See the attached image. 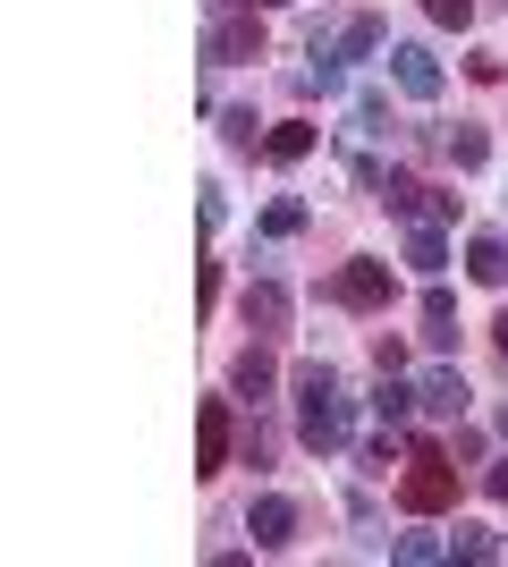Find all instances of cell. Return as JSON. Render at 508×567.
<instances>
[{
	"label": "cell",
	"mask_w": 508,
	"mask_h": 567,
	"mask_svg": "<svg viewBox=\"0 0 508 567\" xmlns=\"http://www.w3.org/2000/svg\"><path fill=\"white\" fill-rule=\"evenodd\" d=\"M398 499H407L415 517H440V508H458V466L440 450H415V466L398 474Z\"/></svg>",
	"instance_id": "cell-2"
},
{
	"label": "cell",
	"mask_w": 508,
	"mask_h": 567,
	"mask_svg": "<svg viewBox=\"0 0 508 567\" xmlns=\"http://www.w3.org/2000/svg\"><path fill=\"white\" fill-rule=\"evenodd\" d=\"M229 466V406L204 399V424H195V474H220Z\"/></svg>",
	"instance_id": "cell-6"
},
{
	"label": "cell",
	"mask_w": 508,
	"mask_h": 567,
	"mask_svg": "<svg viewBox=\"0 0 508 567\" xmlns=\"http://www.w3.org/2000/svg\"><path fill=\"white\" fill-rule=\"evenodd\" d=\"M238 390H246V399H263V390H271V355H263V348L238 355Z\"/></svg>",
	"instance_id": "cell-15"
},
{
	"label": "cell",
	"mask_w": 508,
	"mask_h": 567,
	"mask_svg": "<svg viewBox=\"0 0 508 567\" xmlns=\"http://www.w3.org/2000/svg\"><path fill=\"white\" fill-rule=\"evenodd\" d=\"M246 534H255V550H289V534H297V508L280 492H263L255 508H246Z\"/></svg>",
	"instance_id": "cell-4"
},
{
	"label": "cell",
	"mask_w": 508,
	"mask_h": 567,
	"mask_svg": "<svg viewBox=\"0 0 508 567\" xmlns=\"http://www.w3.org/2000/svg\"><path fill=\"white\" fill-rule=\"evenodd\" d=\"M212 60H263V25L255 18H220L212 25Z\"/></svg>",
	"instance_id": "cell-8"
},
{
	"label": "cell",
	"mask_w": 508,
	"mask_h": 567,
	"mask_svg": "<svg viewBox=\"0 0 508 567\" xmlns=\"http://www.w3.org/2000/svg\"><path fill=\"white\" fill-rule=\"evenodd\" d=\"M415 406H433V415H458V406H466V373H458V364H433V373L415 381Z\"/></svg>",
	"instance_id": "cell-7"
},
{
	"label": "cell",
	"mask_w": 508,
	"mask_h": 567,
	"mask_svg": "<svg viewBox=\"0 0 508 567\" xmlns=\"http://www.w3.org/2000/svg\"><path fill=\"white\" fill-rule=\"evenodd\" d=\"M458 339V306H449V288H433L424 297V348H449Z\"/></svg>",
	"instance_id": "cell-12"
},
{
	"label": "cell",
	"mask_w": 508,
	"mask_h": 567,
	"mask_svg": "<svg viewBox=\"0 0 508 567\" xmlns=\"http://www.w3.org/2000/svg\"><path fill=\"white\" fill-rule=\"evenodd\" d=\"M390 76H398L415 102H433V94H440V60H433L424 43H398V51H390Z\"/></svg>",
	"instance_id": "cell-5"
},
{
	"label": "cell",
	"mask_w": 508,
	"mask_h": 567,
	"mask_svg": "<svg viewBox=\"0 0 508 567\" xmlns=\"http://www.w3.org/2000/svg\"><path fill=\"white\" fill-rule=\"evenodd\" d=\"M398 559H407V567H433L440 543H433V534H398Z\"/></svg>",
	"instance_id": "cell-21"
},
{
	"label": "cell",
	"mask_w": 508,
	"mask_h": 567,
	"mask_svg": "<svg viewBox=\"0 0 508 567\" xmlns=\"http://www.w3.org/2000/svg\"><path fill=\"white\" fill-rule=\"evenodd\" d=\"M314 144H322V127H314V118H280V127L263 136V153H271V162H305Z\"/></svg>",
	"instance_id": "cell-9"
},
{
	"label": "cell",
	"mask_w": 508,
	"mask_h": 567,
	"mask_svg": "<svg viewBox=\"0 0 508 567\" xmlns=\"http://www.w3.org/2000/svg\"><path fill=\"white\" fill-rule=\"evenodd\" d=\"M407 262H415V271H440V262H449V246H440V229H415V237H407Z\"/></svg>",
	"instance_id": "cell-16"
},
{
	"label": "cell",
	"mask_w": 508,
	"mask_h": 567,
	"mask_svg": "<svg viewBox=\"0 0 508 567\" xmlns=\"http://www.w3.org/2000/svg\"><path fill=\"white\" fill-rule=\"evenodd\" d=\"M449 162H458V169H484V162H491L484 127H458V136H449Z\"/></svg>",
	"instance_id": "cell-14"
},
{
	"label": "cell",
	"mask_w": 508,
	"mask_h": 567,
	"mask_svg": "<svg viewBox=\"0 0 508 567\" xmlns=\"http://www.w3.org/2000/svg\"><path fill=\"white\" fill-rule=\"evenodd\" d=\"M491 499H508V466H491Z\"/></svg>",
	"instance_id": "cell-24"
},
{
	"label": "cell",
	"mask_w": 508,
	"mask_h": 567,
	"mask_svg": "<svg viewBox=\"0 0 508 567\" xmlns=\"http://www.w3.org/2000/svg\"><path fill=\"white\" fill-rule=\"evenodd\" d=\"M407 406H415V390H407V381H390V373H382V390H373V415H382V424H398Z\"/></svg>",
	"instance_id": "cell-13"
},
{
	"label": "cell",
	"mask_w": 508,
	"mask_h": 567,
	"mask_svg": "<svg viewBox=\"0 0 508 567\" xmlns=\"http://www.w3.org/2000/svg\"><path fill=\"white\" fill-rule=\"evenodd\" d=\"M491 339H500V355H508V313H500V322H491Z\"/></svg>",
	"instance_id": "cell-25"
},
{
	"label": "cell",
	"mask_w": 508,
	"mask_h": 567,
	"mask_svg": "<svg viewBox=\"0 0 508 567\" xmlns=\"http://www.w3.org/2000/svg\"><path fill=\"white\" fill-rule=\"evenodd\" d=\"M466 271H475L484 288H508V246L500 237H475V246H466Z\"/></svg>",
	"instance_id": "cell-11"
},
{
	"label": "cell",
	"mask_w": 508,
	"mask_h": 567,
	"mask_svg": "<svg viewBox=\"0 0 508 567\" xmlns=\"http://www.w3.org/2000/svg\"><path fill=\"white\" fill-rule=\"evenodd\" d=\"M382 195H390V213H424V187H415V178H398V169L382 178Z\"/></svg>",
	"instance_id": "cell-18"
},
{
	"label": "cell",
	"mask_w": 508,
	"mask_h": 567,
	"mask_svg": "<svg viewBox=\"0 0 508 567\" xmlns=\"http://www.w3.org/2000/svg\"><path fill=\"white\" fill-rule=\"evenodd\" d=\"M297 399H305V415H297L305 450H314V457H331L339 441H348V406H339V381H331V364H305V373H297Z\"/></svg>",
	"instance_id": "cell-1"
},
{
	"label": "cell",
	"mask_w": 508,
	"mask_h": 567,
	"mask_svg": "<svg viewBox=\"0 0 508 567\" xmlns=\"http://www.w3.org/2000/svg\"><path fill=\"white\" fill-rule=\"evenodd\" d=\"M424 18H433V25H466V18H475V0H424Z\"/></svg>",
	"instance_id": "cell-22"
},
{
	"label": "cell",
	"mask_w": 508,
	"mask_h": 567,
	"mask_svg": "<svg viewBox=\"0 0 508 567\" xmlns=\"http://www.w3.org/2000/svg\"><path fill=\"white\" fill-rule=\"evenodd\" d=\"M373 43H382V25H373V18H348V34H339V51H348V60H364V51H373Z\"/></svg>",
	"instance_id": "cell-19"
},
{
	"label": "cell",
	"mask_w": 508,
	"mask_h": 567,
	"mask_svg": "<svg viewBox=\"0 0 508 567\" xmlns=\"http://www.w3.org/2000/svg\"><path fill=\"white\" fill-rule=\"evenodd\" d=\"M246 322H255V331H280V322H289V288L255 280V288H246Z\"/></svg>",
	"instance_id": "cell-10"
},
{
	"label": "cell",
	"mask_w": 508,
	"mask_h": 567,
	"mask_svg": "<svg viewBox=\"0 0 508 567\" xmlns=\"http://www.w3.org/2000/svg\"><path fill=\"white\" fill-rule=\"evenodd\" d=\"M449 550H458V559H491V534H475V525H458V543H449Z\"/></svg>",
	"instance_id": "cell-23"
},
{
	"label": "cell",
	"mask_w": 508,
	"mask_h": 567,
	"mask_svg": "<svg viewBox=\"0 0 508 567\" xmlns=\"http://www.w3.org/2000/svg\"><path fill=\"white\" fill-rule=\"evenodd\" d=\"M331 297L348 313H382L390 306V262H348V271L331 280Z\"/></svg>",
	"instance_id": "cell-3"
},
{
	"label": "cell",
	"mask_w": 508,
	"mask_h": 567,
	"mask_svg": "<svg viewBox=\"0 0 508 567\" xmlns=\"http://www.w3.org/2000/svg\"><path fill=\"white\" fill-rule=\"evenodd\" d=\"M348 118H356V136H390V102L382 94H356V111H348Z\"/></svg>",
	"instance_id": "cell-17"
},
{
	"label": "cell",
	"mask_w": 508,
	"mask_h": 567,
	"mask_svg": "<svg viewBox=\"0 0 508 567\" xmlns=\"http://www.w3.org/2000/svg\"><path fill=\"white\" fill-rule=\"evenodd\" d=\"M246 9H280V0H246Z\"/></svg>",
	"instance_id": "cell-26"
},
{
	"label": "cell",
	"mask_w": 508,
	"mask_h": 567,
	"mask_svg": "<svg viewBox=\"0 0 508 567\" xmlns=\"http://www.w3.org/2000/svg\"><path fill=\"white\" fill-rule=\"evenodd\" d=\"M297 229H305V204H271L263 213V237H297Z\"/></svg>",
	"instance_id": "cell-20"
}]
</instances>
